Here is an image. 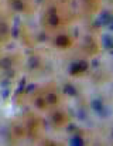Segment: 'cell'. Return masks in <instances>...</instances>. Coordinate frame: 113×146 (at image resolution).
Masks as SVG:
<instances>
[{"instance_id":"obj_1","label":"cell","mask_w":113,"mask_h":146,"mask_svg":"<svg viewBox=\"0 0 113 146\" xmlns=\"http://www.w3.org/2000/svg\"><path fill=\"white\" fill-rule=\"evenodd\" d=\"M88 62L86 61H83V60H81V61H76V62H72L71 64V67H69V74L71 75H76V74H79V72H83V71H86L88 70Z\"/></svg>"},{"instance_id":"obj_2","label":"cell","mask_w":113,"mask_h":146,"mask_svg":"<svg viewBox=\"0 0 113 146\" xmlns=\"http://www.w3.org/2000/svg\"><path fill=\"white\" fill-rule=\"evenodd\" d=\"M55 44L58 47H61V48L68 47V46H69V38H68V36H64V34L58 36L55 38Z\"/></svg>"},{"instance_id":"obj_3","label":"cell","mask_w":113,"mask_h":146,"mask_svg":"<svg viewBox=\"0 0 113 146\" xmlns=\"http://www.w3.org/2000/svg\"><path fill=\"white\" fill-rule=\"evenodd\" d=\"M48 24L53 26V27H56V26L59 24V17H58V14L55 13L54 9H51V11H50V16H48Z\"/></svg>"},{"instance_id":"obj_4","label":"cell","mask_w":113,"mask_h":146,"mask_svg":"<svg viewBox=\"0 0 113 146\" xmlns=\"http://www.w3.org/2000/svg\"><path fill=\"white\" fill-rule=\"evenodd\" d=\"M11 7L17 11H23L26 9V4L23 0H11Z\"/></svg>"},{"instance_id":"obj_5","label":"cell","mask_w":113,"mask_h":146,"mask_svg":"<svg viewBox=\"0 0 113 146\" xmlns=\"http://www.w3.org/2000/svg\"><path fill=\"white\" fill-rule=\"evenodd\" d=\"M38 65H40V58H38V57L33 55V57H30V58H28V67H30L31 70L38 68Z\"/></svg>"},{"instance_id":"obj_6","label":"cell","mask_w":113,"mask_h":146,"mask_svg":"<svg viewBox=\"0 0 113 146\" xmlns=\"http://www.w3.org/2000/svg\"><path fill=\"white\" fill-rule=\"evenodd\" d=\"M44 99H45V104H50V105H54V104H56V102H58V97H56L54 92L47 94Z\"/></svg>"},{"instance_id":"obj_7","label":"cell","mask_w":113,"mask_h":146,"mask_svg":"<svg viewBox=\"0 0 113 146\" xmlns=\"http://www.w3.org/2000/svg\"><path fill=\"white\" fill-rule=\"evenodd\" d=\"M64 92L66 94V95H76V90H75V87L74 85H71V84H65L64 85Z\"/></svg>"},{"instance_id":"obj_8","label":"cell","mask_w":113,"mask_h":146,"mask_svg":"<svg viewBox=\"0 0 113 146\" xmlns=\"http://www.w3.org/2000/svg\"><path fill=\"white\" fill-rule=\"evenodd\" d=\"M0 65H1L3 68H10V67H11V60H10V58H4V60L0 62Z\"/></svg>"},{"instance_id":"obj_9","label":"cell","mask_w":113,"mask_h":146,"mask_svg":"<svg viewBox=\"0 0 113 146\" xmlns=\"http://www.w3.org/2000/svg\"><path fill=\"white\" fill-rule=\"evenodd\" d=\"M35 105H37V108H44L45 106V99L44 98H37L35 99Z\"/></svg>"},{"instance_id":"obj_10","label":"cell","mask_w":113,"mask_h":146,"mask_svg":"<svg viewBox=\"0 0 113 146\" xmlns=\"http://www.w3.org/2000/svg\"><path fill=\"white\" fill-rule=\"evenodd\" d=\"M53 121H54V122H56V123H59V122L62 121V113H59V112L54 113V115H53Z\"/></svg>"}]
</instances>
